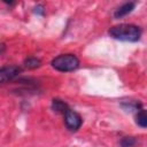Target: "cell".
I'll return each instance as SVG.
<instances>
[{"label": "cell", "mask_w": 147, "mask_h": 147, "mask_svg": "<svg viewBox=\"0 0 147 147\" xmlns=\"http://www.w3.org/2000/svg\"><path fill=\"white\" fill-rule=\"evenodd\" d=\"M21 72V68L17 65H8L0 69V85L16 78Z\"/></svg>", "instance_id": "cell-4"}, {"label": "cell", "mask_w": 147, "mask_h": 147, "mask_svg": "<svg viewBox=\"0 0 147 147\" xmlns=\"http://www.w3.org/2000/svg\"><path fill=\"white\" fill-rule=\"evenodd\" d=\"M52 109L56 113H60V114H64L68 109H69V106L61 99H53L52 101Z\"/></svg>", "instance_id": "cell-6"}, {"label": "cell", "mask_w": 147, "mask_h": 147, "mask_svg": "<svg viewBox=\"0 0 147 147\" xmlns=\"http://www.w3.org/2000/svg\"><path fill=\"white\" fill-rule=\"evenodd\" d=\"M52 67L62 72L74 71L79 67V60L75 54H61L52 60Z\"/></svg>", "instance_id": "cell-2"}, {"label": "cell", "mask_w": 147, "mask_h": 147, "mask_svg": "<svg viewBox=\"0 0 147 147\" xmlns=\"http://www.w3.org/2000/svg\"><path fill=\"white\" fill-rule=\"evenodd\" d=\"M40 64H41V61L38 57H33V56L32 57H28L24 61V67L28 68V69H36Z\"/></svg>", "instance_id": "cell-8"}, {"label": "cell", "mask_w": 147, "mask_h": 147, "mask_svg": "<svg viewBox=\"0 0 147 147\" xmlns=\"http://www.w3.org/2000/svg\"><path fill=\"white\" fill-rule=\"evenodd\" d=\"M136 122L139 126L141 127H146L147 126V115H146V111L144 109H140L139 113L137 114V117H136Z\"/></svg>", "instance_id": "cell-7"}, {"label": "cell", "mask_w": 147, "mask_h": 147, "mask_svg": "<svg viewBox=\"0 0 147 147\" xmlns=\"http://www.w3.org/2000/svg\"><path fill=\"white\" fill-rule=\"evenodd\" d=\"M34 9H36L34 11H36L37 14H40V15H42V14H44V7H42L41 5H39V6H37V7L34 8Z\"/></svg>", "instance_id": "cell-10"}, {"label": "cell", "mask_w": 147, "mask_h": 147, "mask_svg": "<svg viewBox=\"0 0 147 147\" xmlns=\"http://www.w3.org/2000/svg\"><path fill=\"white\" fill-rule=\"evenodd\" d=\"M109 36L122 41H138L141 37V29L136 24H118L109 29Z\"/></svg>", "instance_id": "cell-1"}, {"label": "cell", "mask_w": 147, "mask_h": 147, "mask_svg": "<svg viewBox=\"0 0 147 147\" xmlns=\"http://www.w3.org/2000/svg\"><path fill=\"white\" fill-rule=\"evenodd\" d=\"M121 147H134L137 145V139L134 137H124L119 141Z\"/></svg>", "instance_id": "cell-9"}, {"label": "cell", "mask_w": 147, "mask_h": 147, "mask_svg": "<svg viewBox=\"0 0 147 147\" xmlns=\"http://www.w3.org/2000/svg\"><path fill=\"white\" fill-rule=\"evenodd\" d=\"M136 7V2H126V3H123L122 6H119L115 13H114V17L115 18H121L125 15H127L129 13H131Z\"/></svg>", "instance_id": "cell-5"}, {"label": "cell", "mask_w": 147, "mask_h": 147, "mask_svg": "<svg viewBox=\"0 0 147 147\" xmlns=\"http://www.w3.org/2000/svg\"><path fill=\"white\" fill-rule=\"evenodd\" d=\"M64 123H65V126L70 130V131H77L80 126H82V123H83V119L80 117V115L72 110V109H68L64 114Z\"/></svg>", "instance_id": "cell-3"}]
</instances>
